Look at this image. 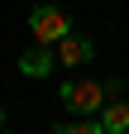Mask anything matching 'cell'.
<instances>
[{
	"instance_id": "7",
	"label": "cell",
	"mask_w": 129,
	"mask_h": 134,
	"mask_svg": "<svg viewBox=\"0 0 129 134\" xmlns=\"http://www.w3.org/2000/svg\"><path fill=\"white\" fill-rule=\"evenodd\" d=\"M0 120H5V110H0Z\"/></svg>"
},
{
	"instance_id": "5",
	"label": "cell",
	"mask_w": 129,
	"mask_h": 134,
	"mask_svg": "<svg viewBox=\"0 0 129 134\" xmlns=\"http://www.w3.org/2000/svg\"><path fill=\"white\" fill-rule=\"evenodd\" d=\"M101 125L105 134H129V100H105V110H101Z\"/></svg>"
},
{
	"instance_id": "8",
	"label": "cell",
	"mask_w": 129,
	"mask_h": 134,
	"mask_svg": "<svg viewBox=\"0 0 129 134\" xmlns=\"http://www.w3.org/2000/svg\"><path fill=\"white\" fill-rule=\"evenodd\" d=\"M0 134H10V129H0Z\"/></svg>"
},
{
	"instance_id": "2",
	"label": "cell",
	"mask_w": 129,
	"mask_h": 134,
	"mask_svg": "<svg viewBox=\"0 0 129 134\" xmlns=\"http://www.w3.org/2000/svg\"><path fill=\"white\" fill-rule=\"evenodd\" d=\"M29 29H34V43H57L72 34V19L62 5H34V14H29Z\"/></svg>"
},
{
	"instance_id": "1",
	"label": "cell",
	"mask_w": 129,
	"mask_h": 134,
	"mask_svg": "<svg viewBox=\"0 0 129 134\" xmlns=\"http://www.w3.org/2000/svg\"><path fill=\"white\" fill-rule=\"evenodd\" d=\"M57 96H62V105H67L72 115H101L105 100H110L105 96V77L101 81H62Z\"/></svg>"
},
{
	"instance_id": "4",
	"label": "cell",
	"mask_w": 129,
	"mask_h": 134,
	"mask_svg": "<svg viewBox=\"0 0 129 134\" xmlns=\"http://www.w3.org/2000/svg\"><path fill=\"white\" fill-rule=\"evenodd\" d=\"M53 67H57V48H53V43H34V48L19 58V72H24V77H48Z\"/></svg>"
},
{
	"instance_id": "6",
	"label": "cell",
	"mask_w": 129,
	"mask_h": 134,
	"mask_svg": "<svg viewBox=\"0 0 129 134\" xmlns=\"http://www.w3.org/2000/svg\"><path fill=\"white\" fill-rule=\"evenodd\" d=\"M57 134H105L101 120H72V125H57Z\"/></svg>"
},
{
	"instance_id": "3",
	"label": "cell",
	"mask_w": 129,
	"mask_h": 134,
	"mask_svg": "<svg viewBox=\"0 0 129 134\" xmlns=\"http://www.w3.org/2000/svg\"><path fill=\"white\" fill-rule=\"evenodd\" d=\"M53 48H57V62H62V67H81V62L96 58V43L81 38V34H67V38H57Z\"/></svg>"
}]
</instances>
